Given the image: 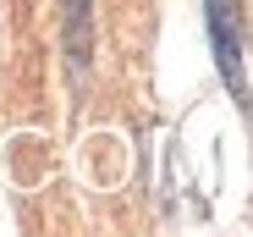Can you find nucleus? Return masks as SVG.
Listing matches in <instances>:
<instances>
[{"label": "nucleus", "instance_id": "f257e3e1", "mask_svg": "<svg viewBox=\"0 0 253 237\" xmlns=\"http://www.w3.org/2000/svg\"><path fill=\"white\" fill-rule=\"evenodd\" d=\"M209 11V45H215V66L231 83V99L248 105V61H242V17H237V0H204Z\"/></svg>", "mask_w": 253, "mask_h": 237}, {"label": "nucleus", "instance_id": "f03ea898", "mask_svg": "<svg viewBox=\"0 0 253 237\" xmlns=\"http://www.w3.org/2000/svg\"><path fill=\"white\" fill-rule=\"evenodd\" d=\"M66 45H72V72L83 83V66H88V0H66Z\"/></svg>", "mask_w": 253, "mask_h": 237}]
</instances>
